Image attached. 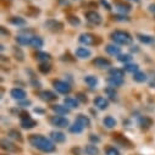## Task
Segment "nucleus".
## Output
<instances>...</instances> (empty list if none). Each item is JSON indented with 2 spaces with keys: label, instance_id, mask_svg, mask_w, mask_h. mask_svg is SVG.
Instances as JSON below:
<instances>
[{
  "label": "nucleus",
  "instance_id": "f257e3e1",
  "mask_svg": "<svg viewBox=\"0 0 155 155\" xmlns=\"http://www.w3.org/2000/svg\"><path fill=\"white\" fill-rule=\"evenodd\" d=\"M28 140H29L32 147H34L35 149L41 150L43 153H53L56 149L54 143L42 134H31Z\"/></svg>",
  "mask_w": 155,
  "mask_h": 155
},
{
  "label": "nucleus",
  "instance_id": "f03ea898",
  "mask_svg": "<svg viewBox=\"0 0 155 155\" xmlns=\"http://www.w3.org/2000/svg\"><path fill=\"white\" fill-rule=\"evenodd\" d=\"M111 39L120 45H130L133 42V38L130 33L124 32V31H115L111 33Z\"/></svg>",
  "mask_w": 155,
  "mask_h": 155
},
{
  "label": "nucleus",
  "instance_id": "7ed1b4c3",
  "mask_svg": "<svg viewBox=\"0 0 155 155\" xmlns=\"http://www.w3.org/2000/svg\"><path fill=\"white\" fill-rule=\"evenodd\" d=\"M80 42L84 45H95L100 43V39L92 33H83L80 35Z\"/></svg>",
  "mask_w": 155,
  "mask_h": 155
},
{
  "label": "nucleus",
  "instance_id": "20e7f679",
  "mask_svg": "<svg viewBox=\"0 0 155 155\" xmlns=\"http://www.w3.org/2000/svg\"><path fill=\"white\" fill-rule=\"evenodd\" d=\"M50 124L59 128H66L70 125L68 120L64 116H53V117H50Z\"/></svg>",
  "mask_w": 155,
  "mask_h": 155
},
{
  "label": "nucleus",
  "instance_id": "39448f33",
  "mask_svg": "<svg viewBox=\"0 0 155 155\" xmlns=\"http://www.w3.org/2000/svg\"><path fill=\"white\" fill-rule=\"evenodd\" d=\"M53 86L60 94H68L71 92V86L64 81H54Z\"/></svg>",
  "mask_w": 155,
  "mask_h": 155
},
{
  "label": "nucleus",
  "instance_id": "423d86ee",
  "mask_svg": "<svg viewBox=\"0 0 155 155\" xmlns=\"http://www.w3.org/2000/svg\"><path fill=\"white\" fill-rule=\"evenodd\" d=\"M44 26H45L49 31H51V32H61V31L64 29V25H62L61 22L56 21V20H48V21L44 23Z\"/></svg>",
  "mask_w": 155,
  "mask_h": 155
},
{
  "label": "nucleus",
  "instance_id": "0eeeda50",
  "mask_svg": "<svg viewBox=\"0 0 155 155\" xmlns=\"http://www.w3.org/2000/svg\"><path fill=\"white\" fill-rule=\"evenodd\" d=\"M86 18L88 22L93 23V25H100L101 23V16L97 12V11H88L86 12Z\"/></svg>",
  "mask_w": 155,
  "mask_h": 155
},
{
  "label": "nucleus",
  "instance_id": "6e6552de",
  "mask_svg": "<svg viewBox=\"0 0 155 155\" xmlns=\"http://www.w3.org/2000/svg\"><path fill=\"white\" fill-rule=\"evenodd\" d=\"M2 148L4 150H6L8 153H17V151H20V148L16 144H14L12 142H10L9 139H3L2 140Z\"/></svg>",
  "mask_w": 155,
  "mask_h": 155
},
{
  "label": "nucleus",
  "instance_id": "1a4fd4ad",
  "mask_svg": "<svg viewBox=\"0 0 155 155\" xmlns=\"http://www.w3.org/2000/svg\"><path fill=\"white\" fill-rule=\"evenodd\" d=\"M114 140L119 145H121V147H124V148H132L133 147V144L125 137V136H121V134H114Z\"/></svg>",
  "mask_w": 155,
  "mask_h": 155
},
{
  "label": "nucleus",
  "instance_id": "9d476101",
  "mask_svg": "<svg viewBox=\"0 0 155 155\" xmlns=\"http://www.w3.org/2000/svg\"><path fill=\"white\" fill-rule=\"evenodd\" d=\"M93 64H94L98 68H109V67H111V61L107 60V59H105V58H101V56L97 58V59L93 61Z\"/></svg>",
  "mask_w": 155,
  "mask_h": 155
},
{
  "label": "nucleus",
  "instance_id": "9b49d317",
  "mask_svg": "<svg viewBox=\"0 0 155 155\" xmlns=\"http://www.w3.org/2000/svg\"><path fill=\"white\" fill-rule=\"evenodd\" d=\"M10 94L16 100H25L26 97H27V93L23 89H21V88H14V89H11Z\"/></svg>",
  "mask_w": 155,
  "mask_h": 155
},
{
  "label": "nucleus",
  "instance_id": "f8f14e48",
  "mask_svg": "<svg viewBox=\"0 0 155 155\" xmlns=\"http://www.w3.org/2000/svg\"><path fill=\"white\" fill-rule=\"evenodd\" d=\"M39 98H41L43 101L49 103V101H54V100H56L58 97H56L55 93H53V92H50V91H43V92L39 93Z\"/></svg>",
  "mask_w": 155,
  "mask_h": 155
},
{
  "label": "nucleus",
  "instance_id": "ddd939ff",
  "mask_svg": "<svg viewBox=\"0 0 155 155\" xmlns=\"http://www.w3.org/2000/svg\"><path fill=\"white\" fill-rule=\"evenodd\" d=\"M93 103H94V105H95L99 110H105V109H107V106H109V101H107V99H105L104 97H97V98H94Z\"/></svg>",
  "mask_w": 155,
  "mask_h": 155
},
{
  "label": "nucleus",
  "instance_id": "4468645a",
  "mask_svg": "<svg viewBox=\"0 0 155 155\" xmlns=\"http://www.w3.org/2000/svg\"><path fill=\"white\" fill-rule=\"evenodd\" d=\"M138 124H139L142 130H148L153 126V120L150 117H148V116H142V117H139V120H138Z\"/></svg>",
  "mask_w": 155,
  "mask_h": 155
},
{
  "label": "nucleus",
  "instance_id": "2eb2a0df",
  "mask_svg": "<svg viewBox=\"0 0 155 155\" xmlns=\"http://www.w3.org/2000/svg\"><path fill=\"white\" fill-rule=\"evenodd\" d=\"M37 126V121L33 120L31 116L27 119H22L21 120V127L25 128V130H31V128H34Z\"/></svg>",
  "mask_w": 155,
  "mask_h": 155
},
{
  "label": "nucleus",
  "instance_id": "dca6fc26",
  "mask_svg": "<svg viewBox=\"0 0 155 155\" xmlns=\"http://www.w3.org/2000/svg\"><path fill=\"white\" fill-rule=\"evenodd\" d=\"M76 122H77V124H80L83 128L91 127V120H89V117H88V116H86V115H83V114H80L78 116H77Z\"/></svg>",
  "mask_w": 155,
  "mask_h": 155
},
{
  "label": "nucleus",
  "instance_id": "f3484780",
  "mask_svg": "<svg viewBox=\"0 0 155 155\" xmlns=\"http://www.w3.org/2000/svg\"><path fill=\"white\" fill-rule=\"evenodd\" d=\"M50 138L56 142V143H64L66 140V136L62 133V132H59V131H53L50 132Z\"/></svg>",
  "mask_w": 155,
  "mask_h": 155
},
{
  "label": "nucleus",
  "instance_id": "a211bd4d",
  "mask_svg": "<svg viewBox=\"0 0 155 155\" xmlns=\"http://www.w3.org/2000/svg\"><path fill=\"white\" fill-rule=\"evenodd\" d=\"M105 51L109 54V55H112V56H117L121 54V49L117 47V45H115V44H109L105 47Z\"/></svg>",
  "mask_w": 155,
  "mask_h": 155
},
{
  "label": "nucleus",
  "instance_id": "6ab92c4d",
  "mask_svg": "<svg viewBox=\"0 0 155 155\" xmlns=\"http://www.w3.org/2000/svg\"><path fill=\"white\" fill-rule=\"evenodd\" d=\"M43 44H44V42H43V39L41 37H38V35H31V47H33V48H35V49H39V48H42L43 47Z\"/></svg>",
  "mask_w": 155,
  "mask_h": 155
},
{
  "label": "nucleus",
  "instance_id": "aec40b11",
  "mask_svg": "<svg viewBox=\"0 0 155 155\" xmlns=\"http://www.w3.org/2000/svg\"><path fill=\"white\" fill-rule=\"evenodd\" d=\"M91 55H92V51L87 48H78L76 50V56L80 59H88L91 58Z\"/></svg>",
  "mask_w": 155,
  "mask_h": 155
},
{
  "label": "nucleus",
  "instance_id": "412c9836",
  "mask_svg": "<svg viewBox=\"0 0 155 155\" xmlns=\"http://www.w3.org/2000/svg\"><path fill=\"white\" fill-rule=\"evenodd\" d=\"M109 77H114V78H121V80H124L125 71L121 70V68H111L109 71Z\"/></svg>",
  "mask_w": 155,
  "mask_h": 155
},
{
  "label": "nucleus",
  "instance_id": "4be33fe9",
  "mask_svg": "<svg viewBox=\"0 0 155 155\" xmlns=\"http://www.w3.org/2000/svg\"><path fill=\"white\" fill-rule=\"evenodd\" d=\"M51 110L54 112L59 114V115H67V114H70V109L66 105H53Z\"/></svg>",
  "mask_w": 155,
  "mask_h": 155
},
{
  "label": "nucleus",
  "instance_id": "5701e85b",
  "mask_svg": "<svg viewBox=\"0 0 155 155\" xmlns=\"http://www.w3.org/2000/svg\"><path fill=\"white\" fill-rule=\"evenodd\" d=\"M35 58H37V60H39L42 62H49L51 60V55L48 53H44V51H38L35 54Z\"/></svg>",
  "mask_w": 155,
  "mask_h": 155
},
{
  "label": "nucleus",
  "instance_id": "b1692460",
  "mask_svg": "<svg viewBox=\"0 0 155 155\" xmlns=\"http://www.w3.org/2000/svg\"><path fill=\"white\" fill-rule=\"evenodd\" d=\"M64 104L68 107V109H77L78 107V100L77 99H73V98H65L64 100Z\"/></svg>",
  "mask_w": 155,
  "mask_h": 155
},
{
  "label": "nucleus",
  "instance_id": "393cba45",
  "mask_svg": "<svg viewBox=\"0 0 155 155\" xmlns=\"http://www.w3.org/2000/svg\"><path fill=\"white\" fill-rule=\"evenodd\" d=\"M103 124L106 128H114L116 125H117V122H116V120L112 117V116H106V117L103 120Z\"/></svg>",
  "mask_w": 155,
  "mask_h": 155
},
{
  "label": "nucleus",
  "instance_id": "a878e982",
  "mask_svg": "<svg viewBox=\"0 0 155 155\" xmlns=\"http://www.w3.org/2000/svg\"><path fill=\"white\" fill-rule=\"evenodd\" d=\"M16 42L20 45H29L31 44V35H17Z\"/></svg>",
  "mask_w": 155,
  "mask_h": 155
},
{
  "label": "nucleus",
  "instance_id": "bb28decb",
  "mask_svg": "<svg viewBox=\"0 0 155 155\" xmlns=\"http://www.w3.org/2000/svg\"><path fill=\"white\" fill-rule=\"evenodd\" d=\"M84 153H86L87 155H99V149H98L97 145L89 144V145H87V147L84 148Z\"/></svg>",
  "mask_w": 155,
  "mask_h": 155
},
{
  "label": "nucleus",
  "instance_id": "cd10ccee",
  "mask_svg": "<svg viewBox=\"0 0 155 155\" xmlns=\"http://www.w3.org/2000/svg\"><path fill=\"white\" fill-rule=\"evenodd\" d=\"M107 83L110 84V87L116 88V87H120V86L124 84V80H121V78H114V77H109V78H107Z\"/></svg>",
  "mask_w": 155,
  "mask_h": 155
},
{
  "label": "nucleus",
  "instance_id": "c85d7f7f",
  "mask_svg": "<svg viewBox=\"0 0 155 155\" xmlns=\"http://www.w3.org/2000/svg\"><path fill=\"white\" fill-rule=\"evenodd\" d=\"M84 82L91 87V88H94V87H97V84H98V78L95 76H86V78H84Z\"/></svg>",
  "mask_w": 155,
  "mask_h": 155
},
{
  "label": "nucleus",
  "instance_id": "c756f323",
  "mask_svg": "<svg viewBox=\"0 0 155 155\" xmlns=\"http://www.w3.org/2000/svg\"><path fill=\"white\" fill-rule=\"evenodd\" d=\"M137 38L139 39V42H142L144 44H150L154 42V38L151 35H147V34H138Z\"/></svg>",
  "mask_w": 155,
  "mask_h": 155
},
{
  "label": "nucleus",
  "instance_id": "7c9ffc66",
  "mask_svg": "<svg viewBox=\"0 0 155 155\" xmlns=\"http://www.w3.org/2000/svg\"><path fill=\"white\" fill-rule=\"evenodd\" d=\"M133 80H134L136 82H138V83L145 82V81H147V74H145L144 72L138 71V72H136V73L133 74Z\"/></svg>",
  "mask_w": 155,
  "mask_h": 155
},
{
  "label": "nucleus",
  "instance_id": "2f4dec72",
  "mask_svg": "<svg viewBox=\"0 0 155 155\" xmlns=\"http://www.w3.org/2000/svg\"><path fill=\"white\" fill-rule=\"evenodd\" d=\"M38 70H39L42 73L47 74V73H49L51 71V65L49 62H41L39 66H38Z\"/></svg>",
  "mask_w": 155,
  "mask_h": 155
},
{
  "label": "nucleus",
  "instance_id": "473e14b6",
  "mask_svg": "<svg viewBox=\"0 0 155 155\" xmlns=\"http://www.w3.org/2000/svg\"><path fill=\"white\" fill-rule=\"evenodd\" d=\"M68 130H70L71 133H74V134H80V133L83 132V127L80 124H77V122H74L72 126H70Z\"/></svg>",
  "mask_w": 155,
  "mask_h": 155
},
{
  "label": "nucleus",
  "instance_id": "72a5a7b5",
  "mask_svg": "<svg viewBox=\"0 0 155 155\" xmlns=\"http://www.w3.org/2000/svg\"><path fill=\"white\" fill-rule=\"evenodd\" d=\"M116 9H117L120 12H122L124 15L131 11V6L128 4H122V3H117V4H116Z\"/></svg>",
  "mask_w": 155,
  "mask_h": 155
},
{
  "label": "nucleus",
  "instance_id": "f704fd0d",
  "mask_svg": "<svg viewBox=\"0 0 155 155\" xmlns=\"http://www.w3.org/2000/svg\"><path fill=\"white\" fill-rule=\"evenodd\" d=\"M8 136H9L10 138L17 140V142H22V136H21V133H20L18 131H16V130H10V131L8 132Z\"/></svg>",
  "mask_w": 155,
  "mask_h": 155
},
{
  "label": "nucleus",
  "instance_id": "c9c22d12",
  "mask_svg": "<svg viewBox=\"0 0 155 155\" xmlns=\"http://www.w3.org/2000/svg\"><path fill=\"white\" fill-rule=\"evenodd\" d=\"M125 70L127 71V72H131V73H136V72H138V65L137 64H126L125 65Z\"/></svg>",
  "mask_w": 155,
  "mask_h": 155
},
{
  "label": "nucleus",
  "instance_id": "e433bc0d",
  "mask_svg": "<svg viewBox=\"0 0 155 155\" xmlns=\"http://www.w3.org/2000/svg\"><path fill=\"white\" fill-rule=\"evenodd\" d=\"M10 22L15 26H25L26 25V21L22 18V17H11L10 18Z\"/></svg>",
  "mask_w": 155,
  "mask_h": 155
},
{
  "label": "nucleus",
  "instance_id": "4c0bfd02",
  "mask_svg": "<svg viewBox=\"0 0 155 155\" xmlns=\"http://www.w3.org/2000/svg\"><path fill=\"white\" fill-rule=\"evenodd\" d=\"M105 93L107 94V97H109L111 100H115V99H116V91H115L114 87H109V88H106V89H105Z\"/></svg>",
  "mask_w": 155,
  "mask_h": 155
},
{
  "label": "nucleus",
  "instance_id": "58836bf2",
  "mask_svg": "<svg viewBox=\"0 0 155 155\" xmlns=\"http://www.w3.org/2000/svg\"><path fill=\"white\" fill-rule=\"evenodd\" d=\"M67 21H68V23H71L72 26H78V25L81 23V21H80L78 17H77V16H72V15L67 16Z\"/></svg>",
  "mask_w": 155,
  "mask_h": 155
},
{
  "label": "nucleus",
  "instance_id": "ea45409f",
  "mask_svg": "<svg viewBox=\"0 0 155 155\" xmlns=\"http://www.w3.org/2000/svg\"><path fill=\"white\" fill-rule=\"evenodd\" d=\"M105 154H106V155H121L120 151L116 149L115 147H107V148L105 149Z\"/></svg>",
  "mask_w": 155,
  "mask_h": 155
},
{
  "label": "nucleus",
  "instance_id": "a19ab883",
  "mask_svg": "<svg viewBox=\"0 0 155 155\" xmlns=\"http://www.w3.org/2000/svg\"><path fill=\"white\" fill-rule=\"evenodd\" d=\"M117 59H119V61H120V62L128 64V62L132 60V56H131V55H128V54H120Z\"/></svg>",
  "mask_w": 155,
  "mask_h": 155
},
{
  "label": "nucleus",
  "instance_id": "79ce46f5",
  "mask_svg": "<svg viewBox=\"0 0 155 155\" xmlns=\"http://www.w3.org/2000/svg\"><path fill=\"white\" fill-rule=\"evenodd\" d=\"M14 53H15V56H16V59H18L20 61H23V58H25V54L22 53V50L20 49V48H14Z\"/></svg>",
  "mask_w": 155,
  "mask_h": 155
},
{
  "label": "nucleus",
  "instance_id": "37998d69",
  "mask_svg": "<svg viewBox=\"0 0 155 155\" xmlns=\"http://www.w3.org/2000/svg\"><path fill=\"white\" fill-rule=\"evenodd\" d=\"M76 99L80 100V101H82V103H87V101H88V98H87L86 94H83V93H77V94H76Z\"/></svg>",
  "mask_w": 155,
  "mask_h": 155
},
{
  "label": "nucleus",
  "instance_id": "c03bdc74",
  "mask_svg": "<svg viewBox=\"0 0 155 155\" xmlns=\"http://www.w3.org/2000/svg\"><path fill=\"white\" fill-rule=\"evenodd\" d=\"M114 20H115V21H122V22H124V21H130V17H127L126 15L122 14V15H116V16H114Z\"/></svg>",
  "mask_w": 155,
  "mask_h": 155
},
{
  "label": "nucleus",
  "instance_id": "a18cd8bd",
  "mask_svg": "<svg viewBox=\"0 0 155 155\" xmlns=\"http://www.w3.org/2000/svg\"><path fill=\"white\" fill-rule=\"evenodd\" d=\"M89 140L92 142V143H99L100 142V138L97 136V134H89Z\"/></svg>",
  "mask_w": 155,
  "mask_h": 155
},
{
  "label": "nucleus",
  "instance_id": "49530a36",
  "mask_svg": "<svg viewBox=\"0 0 155 155\" xmlns=\"http://www.w3.org/2000/svg\"><path fill=\"white\" fill-rule=\"evenodd\" d=\"M31 104H32L31 100H20V106H22V107H26V106H28Z\"/></svg>",
  "mask_w": 155,
  "mask_h": 155
},
{
  "label": "nucleus",
  "instance_id": "de8ad7c7",
  "mask_svg": "<svg viewBox=\"0 0 155 155\" xmlns=\"http://www.w3.org/2000/svg\"><path fill=\"white\" fill-rule=\"evenodd\" d=\"M100 3H101V5H103V6H105L107 10H111V6L109 5V3L106 2V0H100Z\"/></svg>",
  "mask_w": 155,
  "mask_h": 155
},
{
  "label": "nucleus",
  "instance_id": "09e8293b",
  "mask_svg": "<svg viewBox=\"0 0 155 155\" xmlns=\"http://www.w3.org/2000/svg\"><path fill=\"white\" fill-rule=\"evenodd\" d=\"M149 86H150L151 88H154V87H155V74L153 76V78L150 80V82H149Z\"/></svg>",
  "mask_w": 155,
  "mask_h": 155
},
{
  "label": "nucleus",
  "instance_id": "8fccbe9b",
  "mask_svg": "<svg viewBox=\"0 0 155 155\" xmlns=\"http://www.w3.org/2000/svg\"><path fill=\"white\" fill-rule=\"evenodd\" d=\"M149 11H150V12H153V14H155V4L149 5Z\"/></svg>",
  "mask_w": 155,
  "mask_h": 155
},
{
  "label": "nucleus",
  "instance_id": "3c124183",
  "mask_svg": "<svg viewBox=\"0 0 155 155\" xmlns=\"http://www.w3.org/2000/svg\"><path fill=\"white\" fill-rule=\"evenodd\" d=\"M34 111H35V112H39V114H43V112H44L43 110H39V109H34Z\"/></svg>",
  "mask_w": 155,
  "mask_h": 155
},
{
  "label": "nucleus",
  "instance_id": "603ef678",
  "mask_svg": "<svg viewBox=\"0 0 155 155\" xmlns=\"http://www.w3.org/2000/svg\"><path fill=\"white\" fill-rule=\"evenodd\" d=\"M132 2H134V3H138V2H139V0H132Z\"/></svg>",
  "mask_w": 155,
  "mask_h": 155
}]
</instances>
